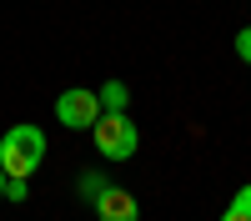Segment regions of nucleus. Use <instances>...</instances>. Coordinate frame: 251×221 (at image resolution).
I'll return each instance as SVG.
<instances>
[{
	"instance_id": "f257e3e1",
	"label": "nucleus",
	"mask_w": 251,
	"mask_h": 221,
	"mask_svg": "<svg viewBox=\"0 0 251 221\" xmlns=\"http://www.w3.org/2000/svg\"><path fill=\"white\" fill-rule=\"evenodd\" d=\"M40 161H46V131L30 126V121H20L0 136V171L5 176H35Z\"/></svg>"
},
{
	"instance_id": "f03ea898",
	"label": "nucleus",
	"mask_w": 251,
	"mask_h": 221,
	"mask_svg": "<svg viewBox=\"0 0 251 221\" xmlns=\"http://www.w3.org/2000/svg\"><path fill=\"white\" fill-rule=\"evenodd\" d=\"M91 141H96V151L106 161H131L141 151V131H136V121L126 111H100V121L91 126Z\"/></svg>"
},
{
	"instance_id": "7ed1b4c3",
	"label": "nucleus",
	"mask_w": 251,
	"mask_h": 221,
	"mask_svg": "<svg viewBox=\"0 0 251 221\" xmlns=\"http://www.w3.org/2000/svg\"><path fill=\"white\" fill-rule=\"evenodd\" d=\"M55 121H60L66 131H91L96 121H100V96L86 91V86L60 91V96H55Z\"/></svg>"
},
{
	"instance_id": "20e7f679",
	"label": "nucleus",
	"mask_w": 251,
	"mask_h": 221,
	"mask_svg": "<svg viewBox=\"0 0 251 221\" xmlns=\"http://www.w3.org/2000/svg\"><path fill=\"white\" fill-rule=\"evenodd\" d=\"M96 216L100 221H141V201L131 191H121V186H106L96 196Z\"/></svg>"
},
{
	"instance_id": "39448f33",
	"label": "nucleus",
	"mask_w": 251,
	"mask_h": 221,
	"mask_svg": "<svg viewBox=\"0 0 251 221\" xmlns=\"http://www.w3.org/2000/svg\"><path fill=\"white\" fill-rule=\"evenodd\" d=\"M96 96H100V111H126L131 106V86H126V80H106Z\"/></svg>"
},
{
	"instance_id": "423d86ee",
	"label": "nucleus",
	"mask_w": 251,
	"mask_h": 221,
	"mask_svg": "<svg viewBox=\"0 0 251 221\" xmlns=\"http://www.w3.org/2000/svg\"><path fill=\"white\" fill-rule=\"evenodd\" d=\"M221 221H251V186H241V191L231 196V206L221 211Z\"/></svg>"
},
{
	"instance_id": "0eeeda50",
	"label": "nucleus",
	"mask_w": 251,
	"mask_h": 221,
	"mask_svg": "<svg viewBox=\"0 0 251 221\" xmlns=\"http://www.w3.org/2000/svg\"><path fill=\"white\" fill-rule=\"evenodd\" d=\"M106 186H111V181H106V176H100V171H80V181H75V191H80V196H86V201H91V206H96V196H100V191H106Z\"/></svg>"
},
{
	"instance_id": "6e6552de",
	"label": "nucleus",
	"mask_w": 251,
	"mask_h": 221,
	"mask_svg": "<svg viewBox=\"0 0 251 221\" xmlns=\"http://www.w3.org/2000/svg\"><path fill=\"white\" fill-rule=\"evenodd\" d=\"M30 186H25V176H5V201H25Z\"/></svg>"
},
{
	"instance_id": "1a4fd4ad",
	"label": "nucleus",
	"mask_w": 251,
	"mask_h": 221,
	"mask_svg": "<svg viewBox=\"0 0 251 221\" xmlns=\"http://www.w3.org/2000/svg\"><path fill=\"white\" fill-rule=\"evenodd\" d=\"M236 55L251 66V25H241V30H236Z\"/></svg>"
},
{
	"instance_id": "9d476101",
	"label": "nucleus",
	"mask_w": 251,
	"mask_h": 221,
	"mask_svg": "<svg viewBox=\"0 0 251 221\" xmlns=\"http://www.w3.org/2000/svg\"><path fill=\"white\" fill-rule=\"evenodd\" d=\"M0 196H5V171H0Z\"/></svg>"
}]
</instances>
